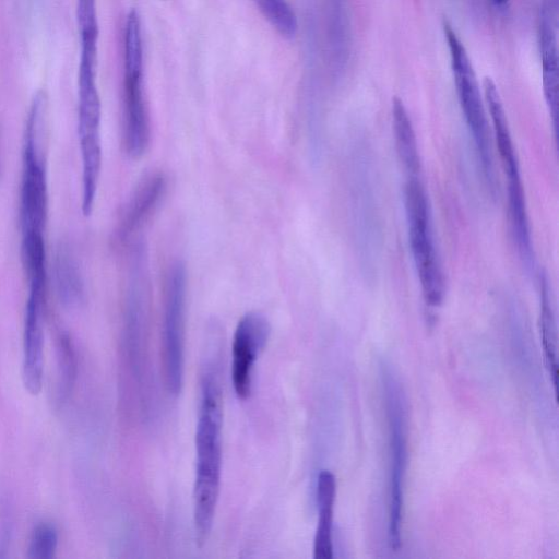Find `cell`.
I'll list each match as a JSON object with an SVG mask.
<instances>
[{"mask_svg": "<svg viewBox=\"0 0 559 559\" xmlns=\"http://www.w3.org/2000/svg\"><path fill=\"white\" fill-rule=\"evenodd\" d=\"M223 391L218 366L206 362L201 376V396L195 429L193 522L195 540L206 543L219 495L222 476Z\"/></svg>", "mask_w": 559, "mask_h": 559, "instance_id": "1", "label": "cell"}, {"mask_svg": "<svg viewBox=\"0 0 559 559\" xmlns=\"http://www.w3.org/2000/svg\"><path fill=\"white\" fill-rule=\"evenodd\" d=\"M141 19L131 10L123 29V147L131 158L142 157L151 140V123L144 93Z\"/></svg>", "mask_w": 559, "mask_h": 559, "instance_id": "2", "label": "cell"}, {"mask_svg": "<svg viewBox=\"0 0 559 559\" xmlns=\"http://www.w3.org/2000/svg\"><path fill=\"white\" fill-rule=\"evenodd\" d=\"M404 206L409 247L424 300L429 307H438L443 300L444 282L433 243L427 194L417 176H408Z\"/></svg>", "mask_w": 559, "mask_h": 559, "instance_id": "3", "label": "cell"}, {"mask_svg": "<svg viewBox=\"0 0 559 559\" xmlns=\"http://www.w3.org/2000/svg\"><path fill=\"white\" fill-rule=\"evenodd\" d=\"M443 32L450 51L459 103L474 139L485 177L489 185L492 186L495 180L492 156L489 144L488 122L479 84L467 51L448 21L443 22Z\"/></svg>", "mask_w": 559, "mask_h": 559, "instance_id": "4", "label": "cell"}, {"mask_svg": "<svg viewBox=\"0 0 559 559\" xmlns=\"http://www.w3.org/2000/svg\"><path fill=\"white\" fill-rule=\"evenodd\" d=\"M187 302V270L181 261L166 272L163 300V365L165 385L173 395L182 388Z\"/></svg>", "mask_w": 559, "mask_h": 559, "instance_id": "5", "label": "cell"}, {"mask_svg": "<svg viewBox=\"0 0 559 559\" xmlns=\"http://www.w3.org/2000/svg\"><path fill=\"white\" fill-rule=\"evenodd\" d=\"M383 388L390 431V511L389 545L397 550L401 547V524L403 506V479L406 467V403L400 382L393 372L383 370Z\"/></svg>", "mask_w": 559, "mask_h": 559, "instance_id": "6", "label": "cell"}, {"mask_svg": "<svg viewBox=\"0 0 559 559\" xmlns=\"http://www.w3.org/2000/svg\"><path fill=\"white\" fill-rule=\"evenodd\" d=\"M270 334L267 319L255 311L246 313L236 326L230 373L235 393L240 400H246L251 393L254 362L266 346Z\"/></svg>", "mask_w": 559, "mask_h": 559, "instance_id": "7", "label": "cell"}, {"mask_svg": "<svg viewBox=\"0 0 559 559\" xmlns=\"http://www.w3.org/2000/svg\"><path fill=\"white\" fill-rule=\"evenodd\" d=\"M167 189V179L160 171L147 174L135 187L121 214L117 240L127 245L135 239L154 214Z\"/></svg>", "mask_w": 559, "mask_h": 559, "instance_id": "8", "label": "cell"}, {"mask_svg": "<svg viewBox=\"0 0 559 559\" xmlns=\"http://www.w3.org/2000/svg\"><path fill=\"white\" fill-rule=\"evenodd\" d=\"M557 26L558 19L540 11L538 39L542 60L543 91L552 119L556 136L558 129L559 98Z\"/></svg>", "mask_w": 559, "mask_h": 559, "instance_id": "9", "label": "cell"}, {"mask_svg": "<svg viewBox=\"0 0 559 559\" xmlns=\"http://www.w3.org/2000/svg\"><path fill=\"white\" fill-rule=\"evenodd\" d=\"M336 493V480L332 472L322 469L317 479L318 525L313 556L316 559L333 557L332 523Z\"/></svg>", "mask_w": 559, "mask_h": 559, "instance_id": "10", "label": "cell"}, {"mask_svg": "<svg viewBox=\"0 0 559 559\" xmlns=\"http://www.w3.org/2000/svg\"><path fill=\"white\" fill-rule=\"evenodd\" d=\"M392 121L399 159L408 176H417L420 159L416 134L405 105L399 97L392 99Z\"/></svg>", "mask_w": 559, "mask_h": 559, "instance_id": "11", "label": "cell"}, {"mask_svg": "<svg viewBox=\"0 0 559 559\" xmlns=\"http://www.w3.org/2000/svg\"><path fill=\"white\" fill-rule=\"evenodd\" d=\"M76 377V356L74 346L67 334H62L57 343V390L58 404L63 403L74 385Z\"/></svg>", "mask_w": 559, "mask_h": 559, "instance_id": "12", "label": "cell"}, {"mask_svg": "<svg viewBox=\"0 0 559 559\" xmlns=\"http://www.w3.org/2000/svg\"><path fill=\"white\" fill-rule=\"evenodd\" d=\"M540 335L544 350L551 369L552 377L556 376V323L549 295L548 281L545 276L540 278Z\"/></svg>", "mask_w": 559, "mask_h": 559, "instance_id": "13", "label": "cell"}, {"mask_svg": "<svg viewBox=\"0 0 559 559\" xmlns=\"http://www.w3.org/2000/svg\"><path fill=\"white\" fill-rule=\"evenodd\" d=\"M273 28L285 38H293L298 28L296 14L286 0H254Z\"/></svg>", "mask_w": 559, "mask_h": 559, "instance_id": "14", "label": "cell"}, {"mask_svg": "<svg viewBox=\"0 0 559 559\" xmlns=\"http://www.w3.org/2000/svg\"><path fill=\"white\" fill-rule=\"evenodd\" d=\"M56 266L59 294L68 302L78 300L82 292V282L75 262L68 253L61 252Z\"/></svg>", "mask_w": 559, "mask_h": 559, "instance_id": "15", "label": "cell"}, {"mask_svg": "<svg viewBox=\"0 0 559 559\" xmlns=\"http://www.w3.org/2000/svg\"><path fill=\"white\" fill-rule=\"evenodd\" d=\"M58 532L51 523L41 522L37 524L29 537L27 558L51 559L56 556L58 548Z\"/></svg>", "mask_w": 559, "mask_h": 559, "instance_id": "16", "label": "cell"}, {"mask_svg": "<svg viewBox=\"0 0 559 559\" xmlns=\"http://www.w3.org/2000/svg\"><path fill=\"white\" fill-rule=\"evenodd\" d=\"M558 3L559 0H543L542 11L558 19Z\"/></svg>", "mask_w": 559, "mask_h": 559, "instance_id": "17", "label": "cell"}, {"mask_svg": "<svg viewBox=\"0 0 559 559\" xmlns=\"http://www.w3.org/2000/svg\"><path fill=\"white\" fill-rule=\"evenodd\" d=\"M497 5H503L508 2V0H491Z\"/></svg>", "mask_w": 559, "mask_h": 559, "instance_id": "18", "label": "cell"}]
</instances>
